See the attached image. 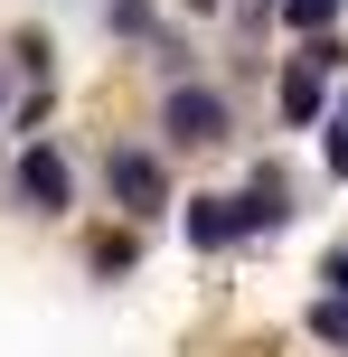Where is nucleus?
<instances>
[{
    "label": "nucleus",
    "instance_id": "obj_6",
    "mask_svg": "<svg viewBox=\"0 0 348 357\" xmlns=\"http://www.w3.org/2000/svg\"><path fill=\"white\" fill-rule=\"evenodd\" d=\"M10 66L29 75V85H47V75H56V47H47V29H19V38H10Z\"/></svg>",
    "mask_w": 348,
    "mask_h": 357
},
{
    "label": "nucleus",
    "instance_id": "obj_11",
    "mask_svg": "<svg viewBox=\"0 0 348 357\" xmlns=\"http://www.w3.org/2000/svg\"><path fill=\"white\" fill-rule=\"evenodd\" d=\"M311 339H330V348H348V301H330V291H320V301H311Z\"/></svg>",
    "mask_w": 348,
    "mask_h": 357
},
{
    "label": "nucleus",
    "instance_id": "obj_2",
    "mask_svg": "<svg viewBox=\"0 0 348 357\" xmlns=\"http://www.w3.org/2000/svg\"><path fill=\"white\" fill-rule=\"evenodd\" d=\"M160 132H169L179 151H217L226 132H236L226 85H198V75H188V85H169V94H160Z\"/></svg>",
    "mask_w": 348,
    "mask_h": 357
},
{
    "label": "nucleus",
    "instance_id": "obj_13",
    "mask_svg": "<svg viewBox=\"0 0 348 357\" xmlns=\"http://www.w3.org/2000/svg\"><path fill=\"white\" fill-rule=\"evenodd\" d=\"M320 282H330V301H348V245H330V254H320Z\"/></svg>",
    "mask_w": 348,
    "mask_h": 357
},
{
    "label": "nucleus",
    "instance_id": "obj_7",
    "mask_svg": "<svg viewBox=\"0 0 348 357\" xmlns=\"http://www.w3.org/2000/svg\"><path fill=\"white\" fill-rule=\"evenodd\" d=\"M85 264L104 273V282H123V273L142 264V245H132V235H94V245H85Z\"/></svg>",
    "mask_w": 348,
    "mask_h": 357
},
{
    "label": "nucleus",
    "instance_id": "obj_1",
    "mask_svg": "<svg viewBox=\"0 0 348 357\" xmlns=\"http://www.w3.org/2000/svg\"><path fill=\"white\" fill-rule=\"evenodd\" d=\"M339 38H301V56H282V85H273V104H282V132H320L330 123V66H339Z\"/></svg>",
    "mask_w": 348,
    "mask_h": 357
},
{
    "label": "nucleus",
    "instance_id": "obj_3",
    "mask_svg": "<svg viewBox=\"0 0 348 357\" xmlns=\"http://www.w3.org/2000/svg\"><path fill=\"white\" fill-rule=\"evenodd\" d=\"M104 188H113V207H123L132 226H151V216L169 207V169H160V151H142V142L104 151Z\"/></svg>",
    "mask_w": 348,
    "mask_h": 357
},
{
    "label": "nucleus",
    "instance_id": "obj_12",
    "mask_svg": "<svg viewBox=\"0 0 348 357\" xmlns=\"http://www.w3.org/2000/svg\"><path fill=\"white\" fill-rule=\"evenodd\" d=\"M273 10H282V0H236V47H245V38H255V29H264Z\"/></svg>",
    "mask_w": 348,
    "mask_h": 357
},
{
    "label": "nucleus",
    "instance_id": "obj_5",
    "mask_svg": "<svg viewBox=\"0 0 348 357\" xmlns=\"http://www.w3.org/2000/svg\"><path fill=\"white\" fill-rule=\"evenodd\" d=\"M104 29L132 38V47H151V38H160V10H151V0H104Z\"/></svg>",
    "mask_w": 348,
    "mask_h": 357
},
{
    "label": "nucleus",
    "instance_id": "obj_10",
    "mask_svg": "<svg viewBox=\"0 0 348 357\" xmlns=\"http://www.w3.org/2000/svg\"><path fill=\"white\" fill-rule=\"evenodd\" d=\"M320 160H330V169L348 178V94L330 104V123H320Z\"/></svg>",
    "mask_w": 348,
    "mask_h": 357
},
{
    "label": "nucleus",
    "instance_id": "obj_9",
    "mask_svg": "<svg viewBox=\"0 0 348 357\" xmlns=\"http://www.w3.org/2000/svg\"><path fill=\"white\" fill-rule=\"evenodd\" d=\"M273 19H292L301 38H330V19H339V0H282Z\"/></svg>",
    "mask_w": 348,
    "mask_h": 357
},
{
    "label": "nucleus",
    "instance_id": "obj_14",
    "mask_svg": "<svg viewBox=\"0 0 348 357\" xmlns=\"http://www.w3.org/2000/svg\"><path fill=\"white\" fill-rule=\"evenodd\" d=\"M179 10H217V0H179Z\"/></svg>",
    "mask_w": 348,
    "mask_h": 357
},
{
    "label": "nucleus",
    "instance_id": "obj_8",
    "mask_svg": "<svg viewBox=\"0 0 348 357\" xmlns=\"http://www.w3.org/2000/svg\"><path fill=\"white\" fill-rule=\"evenodd\" d=\"M151 66H160L169 85H188V66H198V47H188L179 29H160V38H151Z\"/></svg>",
    "mask_w": 348,
    "mask_h": 357
},
{
    "label": "nucleus",
    "instance_id": "obj_4",
    "mask_svg": "<svg viewBox=\"0 0 348 357\" xmlns=\"http://www.w3.org/2000/svg\"><path fill=\"white\" fill-rule=\"evenodd\" d=\"M10 197H19L29 216H66V207H75V169H66V151H56V142H29V151L10 160Z\"/></svg>",
    "mask_w": 348,
    "mask_h": 357
}]
</instances>
